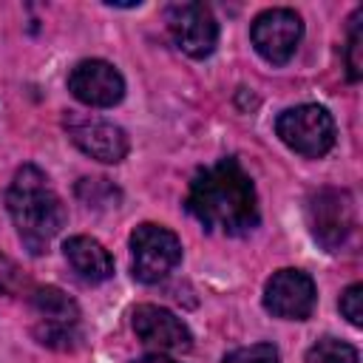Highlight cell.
<instances>
[{
  "mask_svg": "<svg viewBox=\"0 0 363 363\" xmlns=\"http://www.w3.org/2000/svg\"><path fill=\"white\" fill-rule=\"evenodd\" d=\"M315 281L301 269H278L264 286V306L284 320H306L315 309Z\"/></svg>",
  "mask_w": 363,
  "mask_h": 363,
  "instance_id": "7",
  "label": "cell"
},
{
  "mask_svg": "<svg viewBox=\"0 0 363 363\" xmlns=\"http://www.w3.org/2000/svg\"><path fill=\"white\" fill-rule=\"evenodd\" d=\"M68 139L91 159L116 164L128 156V136L119 125L105 122V119H88V116H68L65 122Z\"/></svg>",
  "mask_w": 363,
  "mask_h": 363,
  "instance_id": "10",
  "label": "cell"
},
{
  "mask_svg": "<svg viewBox=\"0 0 363 363\" xmlns=\"http://www.w3.org/2000/svg\"><path fill=\"white\" fill-rule=\"evenodd\" d=\"M190 216L213 233L244 235L258 227V196L238 159H221L199 170L187 190Z\"/></svg>",
  "mask_w": 363,
  "mask_h": 363,
  "instance_id": "1",
  "label": "cell"
},
{
  "mask_svg": "<svg viewBox=\"0 0 363 363\" xmlns=\"http://www.w3.org/2000/svg\"><path fill=\"white\" fill-rule=\"evenodd\" d=\"M275 133L295 153L306 159H320L335 145V119L320 105H298L286 108L275 119Z\"/></svg>",
  "mask_w": 363,
  "mask_h": 363,
  "instance_id": "3",
  "label": "cell"
},
{
  "mask_svg": "<svg viewBox=\"0 0 363 363\" xmlns=\"http://www.w3.org/2000/svg\"><path fill=\"white\" fill-rule=\"evenodd\" d=\"M31 306L40 315V320L48 323H77L79 320V309L77 303L57 286H43L31 295Z\"/></svg>",
  "mask_w": 363,
  "mask_h": 363,
  "instance_id": "13",
  "label": "cell"
},
{
  "mask_svg": "<svg viewBox=\"0 0 363 363\" xmlns=\"http://www.w3.org/2000/svg\"><path fill=\"white\" fill-rule=\"evenodd\" d=\"M133 332L145 346H153L159 352H182L193 343L184 320L156 303H139L133 309Z\"/></svg>",
  "mask_w": 363,
  "mask_h": 363,
  "instance_id": "11",
  "label": "cell"
},
{
  "mask_svg": "<svg viewBox=\"0 0 363 363\" xmlns=\"http://www.w3.org/2000/svg\"><path fill=\"white\" fill-rule=\"evenodd\" d=\"M303 363H357V349L337 337H320L309 346Z\"/></svg>",
  "mask_w": 363,
  "mask_h": 363,
  "instance_id": "14",
  "label": "cell"
},
{
  "mask_svg": "<svg viewBox=\"0 0 363 363\" xmlns=\"http://www.w3.org/2000/svg\"><path fill=\"white\" fill-rule=\"evenodd\" d=\"M250 37H252L255 51L267 62L284 65L292 60L298 43L303 37V23H301L298 11H292V9H267L252 20Z\"/></svg>",
  "mask_w": 363,
  "mask_h": 363,
  "instance_id": "5",
  "label": "cell"
},
{
  "mask_svg": "<svg viewBox=\"0 0 363 363\" xmlns=\"http://www.w3.org/2000/svg\"><path fill=\"white\" fill-rule=\"evenodd\" d=\"M62 252H65V261L71 264V269L88 284H102L113 275L111 252L91 235H71L62 244Z\"/></svg>",
  "mask_w": 363,
  "mask_h": 363,
  "instance_id": "12",
  "label": "cell"
},
{
  "mask_svg": "<svg viewBox=\"0 0 363 363\" xmlns=\"http://www.w3.org/2000/svg\"><path fill=\"white\" fill-rule=\"evenodd\" d=\"M130 255L133 278L142 284H156L182 261V241L173 230L145 221L130 233Z\"/></svg>",
  "mask_w": 363,
  "mask_h": 363,
  "instance_id": "4",
  "label": "cell"
},
{
  "mask_svg": "<svg viewBox=\"0 0 363 363\" xmlns=\"http://www.w3.org/2000/svg\"><path fill=\"white\" fill-rule=\"evenodd\" d=\"M34 337L43 343V346H51V349H74L77 340H79V329L77 323H37L34 326Z\"/></svg>",
  "mask_w": 363,
  "mask_h": 363,
  "instance_id": "15",
  "label": "cell"
},
{
  "mask_svg": "<svg viewBox=\"0 0 363 363\" xmlns=\"http://www.w3.org/2000/svg\"><path fill=\"white\" fill-rule=\"evenodd\" d=\"M309 230L326 247L337 250L354 230V204L343 190H318L309 199Z\"/></svg>",
  "mask_w": 363,
  "mask_h": 363,
  "instance_id": "8",
  "label": "cell"
},
{
  "mask_svg": "<svg viewBox=\"0 0 363 363\" xmlns=\"http://www.w3.org/2000/svg\"><path fill=\"white\" fill-rule=\"evenodd\" d=\"M6 207L23 247L31 255H43L51 238L65 227L62 199L51 187L48 176L34 164H23L14 173L6 193Z\"/></svg>",
  "mask_w": 363,
  "mask_h": 363,
  "instance_id": "2",
  "label": "cell"
},
{
  "mask_svg": "<svg viewBox=\"0 0 363 363\" xmlns=\"http://www.w3.org/2000/svg\"><path fill=\"white\" fill-rule=\"evenodd\" d=\"M224 363H281V354L272 343H252V346H241L230 352Z\"/></svg>",
  "mask_w": 363,
  "mask_h": 363,
  "instance_id": "16",
  "label": "cell"
},
{
  "mask_svg": "<svg viewBox=\"0 0 363 363\" xmlns=\"http://www.w3.org/2000/svg\"><path fill=\"white\" fill-rule=\"evenodd\" d=\"M340 312L352 326H363V284H352L343 289Z\"/></svg>",
  "mask_w": 363,
  "mask_h": 363,
  "instance_id": "18",
  "label": "cell"
},
{
  "mask_svg": "<svg viewBox=\"0 0 363 363\" xmlns=\"http://www.w3.org/2000/svg\"><path fill=\"white\" fill-rule=\"evenodd\" d=\"M133 363H179V360H173V357H167V354H145V357H139V360H133Z\"/></svg>",
  "mask_w": 363,
  "mask_h": 363,
  "instance_id": "19",
  "label": "cell"
},
{
  "mask_svg": "<svg viewBox=\"0 0 363 363\" xmlns=\"http://www.w3.org/2000/svg\"><path fill=\"white\" fill-rule=\"evenodd\" d=\"M360 17H363V11L357 9V11H354V17H352V31H349V45H346V65H349V79H360V74H363V60H360V48H363Z\"/></svg>",
  "mask_w": 363,
  "mask_h": 363,
  "instance_id": "17",
  "label": "cell"
},
{
  "mask_svg": "<svg viewBox=\"0 0 363 363\" xmlns=\"http://www.w3.org/2000/svg\"><path fill=\"white\" fill-rule=\"evenodd\" d=\"M167 28L173 43L193 60L210 57L218 43V23L204 3H173L167 9Z\"/></svg>",
  "mask_w": 363,
  "mask_h": 363,
  "instance_id": "6",
  "label": "cell"
},
{
  "mask_svg": "<svg viewBox=\"0 0 363 363\" xmlns=\"http://www.w3.org/2000/svg\"><path fill=\"white\" fill-rule=\"evenodd\" d=\"M68 91L91 108H111L122 102L125 79L105 60H82L68 74Z\"/></svg>",
  "mask_w": 363,
  "mask_h": 363,
  "instance_id": "9",
  "label": "cell"
}]
</instances>
